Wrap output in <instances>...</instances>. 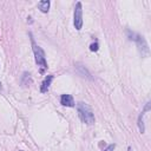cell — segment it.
<instances>
[{
  "label": "cell",
  "instance_id": "obj_8",
  "mask_svg": "<svg viewBox=\"0 0 151 151\" xmlns=\"http://www.w3.org/2000/svg\"><path fill=\"white\" fill-rule=\"evenodd\" d=\"M76 68H77L78 73H79V74H81L84 78H87V79H92V77H91L90 72H88V71L85 68V66H83V65H80V64H76Z\"/></svg>",
  "mask_w": 151,
  "mask_h": 151
},
{
  "label": "cell",
  "instance_id": "obj_2",
  "mask_svg": "<svg viewBox=\"0 0 151 151\" xmlns=\"http://www.w3.org/2000/svg\"><path fill=\"white\" fill-rule=\"evenodd\" d=\"M31 35V42H32V48H33V53H34V58H35V63L38 64V66H40V72L42 73L48 66H47V61H46V57H45V52L42 51V48L35 44L34 39L32 38V34Z\"/></svg>",
  "mask_w": 151,
  "mask_h": 151
},
{
  "label": "cell",
  "instance_id": "obj_1",
  "mask_svg": "<svg viewBox=\"0 0 151 151\" xmlns=\"http://www.w3.org/2000/svg\"><path fill=\"white\" fill-rule=\"evenodd\" d=\"M77 111L80 120L87 125L94 124V114L92 112V109L84 101H79L77 104Z\"/></svg>",
  "mask_w": 151,
  "mask_h": 151
},
{
  "label": "cell",
  "instance_id": "obj_7",
  "mask_svg": "<svg viewBox=\"0 0 151 151\" xmlns=\"http://www.w3.org/2000/svg\"><path fill=\"white\" fill-rule=\"evenodd\" d=\"M149 110H150V103H146L144 111H143V112L139 114V117H138V127H139V131H140L142 133H144V131H145L144 123H143V116H144V114H145V112H146V111H149Z\"/></svg>",
  "mask_w": 151,
  "mask_h": 151
},
{
  "label": "cell",
  "instance_id": "obj_6",
  "mask_svg": "<svg viewBox=\"0 0 151 151\" xmlns=\"http://www.w3.org/2000/svg\"><path fill=\"white\" fill-rule=\"evenodd\" d=\"M52 80H53V76H52V74H48V76L44 79V81L41 83V86H40V91H41L42 93H45V92H47V91H48V88H50V85H51Z\"/></svg>",
  "mask_w": 151,
  "mask_h": 151
},
{
  "label": "cell",
  "instance_id": "obj_10",
  "mask_svg": "<svg viewBox=\"0 0 151 151\" xmlns=\"http://www.w3.org/2000/svg\"><path fill=\"white\" fill-rule=\"evenodd\" d=\"M90 50H91L92 52L98 51V42H93V44H91V45H90Z\"/></svg>",
  "mask_w": 151,
  "mask_h": 151
},
{
  "label": "cell",
  "instance_id": "obj_9",
  "mask_svg": "<svg viewBox=\"0 0 151 151\" xmlns=\"http://www.w3.org/2000/svg\"><path fill=\"white\" fill-rule=\"evenodd\" d=\"M50 5H51V2H50L48 0H44V1H39V2H38V7H39V9H40L42 13H47V12H48Z\"/></svg>",
  "mask_w": 151,
  "mask_h": 151
},
{
  "label": "cell",
  "instance_id": "obj_11",
  "mask_svg": "<svg viewBox=\"0 0 151 151\" xmlns=\"http://www.w3.org/2000/svg\"><path fill=\"white\" fill-rule=\"evenodd\" d=\"M114 147H116V144H110V145H109L106 149H104L103 151H113Z\"/></svg>",
  "mask_w": 151,
  "mask_h": 151
},
{
  "label": "cell",
  "instance_id": "obj_12",
  "mask_svg": "<svg viewBox=\"0 0 151 151\" xmlns=\"http://www.w3.org/2000/svg\"><path fill=\"white\" fill-rule=\"evenodd\" d=\"M0 90H1V83H0Z\"/></svg>",
  "mask_w": 151,
  "mask_h": 151
},
{
  "label": "cell",
  "instance_id": "obj_3",
  "mask_svg": "<svg viewBox=\"0 0 151 151\" xmlns=\"http://www.w3.org/2000/svg\"><path fill=\"white\" fill-rule=\"evenodd\" d=\"M134 37L136 38H133V40L137 44V47H138V51H139L140 55L143 58H146L149 55V53H150V48H149V45H147L145 38L143 35H139V34H136Z\"/></svg>",
  "mask_w": 151,
  "mask_h": 151
},
{
  "label": "cell",
  "instance_id": "obj_5",
  "mask_svg": "<svg viewBox=\"0 0 151 151\" xmlns=\"http://www.w3.org/2000/svg\"><path fill=\"white\" fill-rule=\"evenodd\" d=\"M60 104L67 107H73L74 106V100L71 94H61L60 97Z\"/></svg>",
  "mask_w": 151,
  "mask_h": 151
},
{
  "label": "cell",
  "instance_id": "obj_4",
  "mask_svg": "<svg viewBox=\"0 0 151 151\" xmlns=\"http://www.w3.org/2000/svg\"><path fill=\"white\" fill-rule=\"evenodd\" d=\"M73 24L76 29L80 31L83 27V7H81V2L78 1L74 7V15H73Z\"/></svg>",
  "mask_w": 151,
  "mask_h": 151
}]
</instances>
